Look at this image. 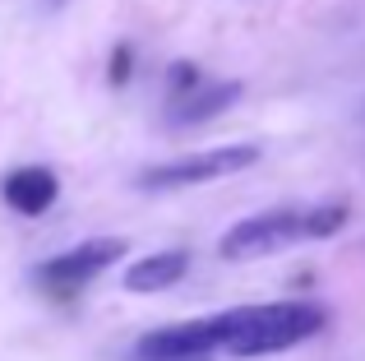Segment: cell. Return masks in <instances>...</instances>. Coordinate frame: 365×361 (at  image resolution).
<instances>
[{
    "instance_id": "1",
    "label": "cell",
    "mask_w": 365,
    "mask_h": 361,
    "mask_svg": "<svg viewBox=\"0 0 365 361\" xmlns=\"http://www.w3.org/2000/svg\"><path fill=\"white\" fill-rule=\"evenodd\" d=\"M324 329V310L305 301H277V306H245L213 315V347L227 357H264L301 343Z\"/></svg>"
},
{
    "instance_id": "2",
    "label": "cell",
    "mask_w": 365,
    "mask_h": 361,
    "mask_svg": "<svg viewBox=\"0 0 365 361\" xmlns=\"http://www.w3.org/2000/svg\"><path fill=\"white\" fill-rule=\"evenodd\" d=\"M255 163H259L255 144L208 148V153H195V158H176V163L148 167V172L139 176V185L143 190H180V185H199V180H217V176L245 172V167H255Z\"/></svg>"
},
{
    "instance_id": "3",
    "label": "cell",
    "mask_w": 365,
    "mask_h": 361,
    "mask_svg": "<svg viewBox=\"0 0 365 361\" xmlns=\"http://www.w3.org/2000/svg\"><path fill=\"white\" fill-rule=\"evenodd\" d=\"M292 241H310L305 236V213L301 208H273V213H255L245 223H236L222 236V255L227 260H259V255H273Z\"/></svg>"
},
{
    "instance_id": "4",
    "label": "cell",
    "mask_w": 365,
    "mask_h": 361,
    "mask_svg": "<svg viewBox=\"0 0 365 361\" xmlns=\"http://www.w3.org/2000/svg\"><path fill=\"white\" fill-rule=\"evenodd\" d=\"M120 255H125V241H116V236H93V241H79L74 250L46 260L42 269H37V278H42L46 288H83V283H93L98 273H107Z\"/></svg>"
},
{
    "instance_id": "5",
    "label": "cell",
    "mask_w": 365,
    "mask_h": 361,
    "mask_svg": "<svg viewBox=\"0 0 365 361\" xmlns=\"http://www.w3.org/2000/svg\"><path fill=\"white\" fill-rule=\"evenodd\" d=\"M0 195H5V204L14 208V213L37 218V213H46V208L56 204V195H61V180H56L51 167H19V172L5 176Z\"/></svg>"
},
{
    "instance_id": "6",
    "label": "cell",
    "mask_w": 365,
    "mask_h": 361,
    "mask_svg": "<svg viewBox=\"0 0 365 361\" xmlns=\"http://www.w3.org/2000/svg\"><path fill=\"white\" fill-rule=\"evenodd\" d=\"M236 98H241V83H204V79H199L190 93L171 98L167 121H171V126H204V121L217 116V111L232 107Z\"/></svg>"
},
{
    "instance_id": "7",
    "label": "cell",
    "mask_w": 365,
    "mask_h": 361,
    "mask_svg": "<svg viewBox=\"0 0 365 361\" xmlns=\"http://www.w3.org/2000/svg\"><path fill=\"white\" fill-rule=\"evenodd\" d=\"M185 269H190V250H158V255H148V260L130 264L125 288L130 292H162V288L185 278Z\"/></svg>"
},
{
    "instance_id": "8",
    "label": "cell",
    "mask_w": 365,
    "mask_h": 361,
    "mask_svg": "<svg viewBox=\"0 0 365 361\" xmlns=\"http://www.w3.org/2000/svg\"><path fill=\"white\" fill-rule=\"evenodd\" d=\"M347 227V204H314L305 208V236H333Z\"/></svg>"
},
{
    "instance_id": "9",
    "label": "cell",
    "mask_w": 365,
    "mask_h": 361,
    "mask_svg": "<svg viewBox=\"0 0 365 361\" xmlns=\"http://www.w3.org/2000/svg\"><path fill=\"white\" fill-rule=\"evenodd\" d=\"M195 83H199V70H195V65H185V61H180V65H171V79H167V93H171V98L190 93Z\"/></svg>"
},
{
    "instance_id": "10",
    "label": "cell",
    "mask_w": 365,
    "mask_h": 361,
    "mask_svg": "<svg viewBox=\"0 0 365 361\" xmlns=\"http://www.w3.org/2000/svg\"><path fill=\"white\" fill-rule=\"evenodd\" d=\"M130 65H134V51L130 46H116L111 51V83H130Z\"/></svg>"
},
{
    "instance_id": "11",
    "label": "cell",
    "mask_w": 365,
    "mask_h": 361,
    "mask_svg": "<svg viewBox=\"0 0 365 361\" xmlns=\"http://www.w3.org/2000/svg\"><path fill=\"white\" fill-rule=\"evenodd\" d=\"M51 5H65V0H51Z\"/></svg>"
}]
</instances>
